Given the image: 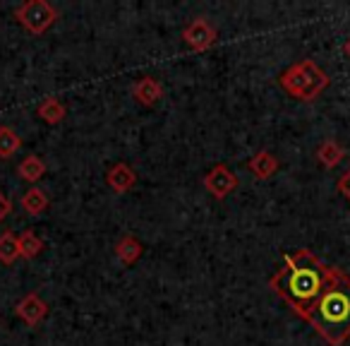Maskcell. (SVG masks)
<instances>
[{
    "label": "cell",
    "mask_w": 350,
    "mask_h": 346,
    "mask_svg": "<svg viewBox=\"0 0 350 346\" xmlns=\"http://www.w3.org/2000/svg\"><path fill=\"white\" fill-rule=\"evenodd\" d=\"M142 253H144V248L135 236H122L116 243V255L122 264H135L142 258Z\"/></svg>",
    "instance_id": "12"
},
{
    "label": "cell",
    "mask_w": 350,
    "mask_h": 346,
    "mask_svg": "<svg viewBox=\"0 0 350 346\" xmlns=\"http://www.w3.org/2000/svg\"><path fill=\"white\" fill-rule=\"evenodd\" d=\"M10 212H12V202H10V197L5 195V193L0 190V224L10 217Z\"/></svg>",
    "instance_id": "20"
},
{
    "label": "cell",
    "mask_w": 350,
    "mask_h": 346,
    "mask_svg": "<svg viewBox=\"0 0 350 346\" xmlns=\"http://www.w3.org/2000/svg\"><path fill=\"white\" fill-rule=\"evenodd\" d=\"M17 240H20V258H25V260H34L36 255H41V250H44V240L31 229H27Z\"/></svg>",
    "instance_id": "17"
},
{
    "label": "cell",
    "mask_w": 350,
    "mask_h": 346,
    "mask_svg": "<svg viewBox=\"0 0 350 346\" xmlns=\"http://www.w3.org/2000/svg\"><path fill=\"white\" fill-rule=\"evenodd\" d=\"M204 188L214 200H226L238 188V176L226 164H216L204 176Z\"/></svg>",
    "instance_id": "5"
},
{
    "label": "cell",
    "mask_w": 350,
    "mask_h": 346,
    "mask_svg": "<svg viewBox=\"0 0 350 346\" xmlns=\"http://www.w3.org/2000/svg\"><path fill=\"white\" fill-rule=\"evenodd\" d=\"M343 51H345V55H348V58H350V36H348V41H345Z\"/></svg>",
    "instance_id": "21"
},
{
    "label": "cell",
    "mask_w": 350,
    "mask_h": 346,
    "mask_svg": "<svg viewBox=\"0 0 350 346\" xmlns=\"http://www.w3.org/2000/svg\"><path fill=\"white\" fill-rule=\"evenodd\" d=\"M216 36H219L216 34V29L204 20V17H197V20H192L190 25L183 29V39H185V44L190 46L192 51H197V53L209 51L211 46L216 44Z\"/></svg>",
    "instance_id": "6"
},
{
    "label": "cell",
    "mask_w": 350,
    "mask_h": 346,
    "mask_svg": "<svg viewBox=\"0 0 350 346\" xmlns=\"http://www.w3.org/2000/svg\"><path fill=\"white\" fill-rule=\"evenodd\" d=\"M336 188H338V193H340V195H343L345 200L350 202V169L345 171L343 176L338 178V183H336Z\"/></svg>",
    "instance_id": "19"
},
{
    "label": "cell",
    "mask_w": 350,
    "mask_h": 346,
    "mask_svg": "<svg viewBox=\"0 0 350 346\" xmlns=\"http://www.w3.org/2000/svg\"><path fill=\"white\" fill-rule=\"evenodd\" d=\"M345 149L338 145L336 140H324L319 147H317V159L324 169H336V166L343 161Z\"/></svg>",
    "instance_id": "11"
},
{
    "label": "cell",
    "mask_w": 350,
    "mask_h": 346,
    "mask_svg": "<svg viewBox=\"0 0 350 346\" xmlns=\"http://www.w3.org/2000/svg\"><path fill=\"white\" fill-rule=\"evenodd\" d=\"M36 116H39L44 123H49V125H58V123L65 118V106L55 97H49V99H44V101L39 103V108H36Z\"/></svg>",
    "instance_id": "15"
},
{
    "label": "cell",
    "mask_w": 350,
    "mask_h": 346,
    "mask_svg": "<svg viewBox=\"0 0 350 346\" xmlns=\"http://www.w3.org/2000/svg\"><path fill=\"white\" fill-rule=\"evenodd\" d=\"M278 84L286 94H291L297 101H314L326 87H329V75L314 63V60L305 58L300 63L291 65L283 70Z\"/></svg>",
    "instance_id": "3"
},
{
    "label": "cell",
    "mask_w": 350,
    "mask_h": 346,
    "mask_svg": "<svg viewBox=\"0 0 350 346\" xmlns=\"http://www.w3.org/2000/svg\"><path fill=\"white\" fill-rule=\"evenodd\" d=\"M22 207L29 217H41L49 210V195H46L41 188H29V190L22 195Z\"/></svg>",
    "instance_id": "14"
},
{
    "label": "cell",
    "mask_w": 350,
    "mask_h": 346,
    "mask_svg": "<svg viewBox=\"0 0 350 346\" xmlns=\"http://www.w3.org/2000/svg\"><path fill=\"white\" fill-rule=\"evenodd\" d=\"M17 258H20V240L12 231H5L0 236V262L12 264Z\"/></svg>",
    "instance_id": "18"
},
{
    "label": "cell",
    "mask_w": 350,
    "mask_h": 346,
    "mask_svg": "<svg viewBox=\"0 0 350 346\" xmlns=\"http://www.w3.org/2000/svg\"><path fill=\"white\" fill-rule=\"evenodd\" d=\"M106 183H108V188H111L113 193H127V190H132V188H135L137 173H135V169H132L130 164H125V161H118V164H113L111 169H108Z\"/></svg>",
    "instance_id": "7"
},
{
    "label": "cell",
    "mask_w": 350,
    "mask_h": 346,
    "mask_svg": "<svg viewBox=\"0 0 350 346\" xmlns=\"http://www.w3.org/2000/svg\"><path fill=\"white\" fill-rule=\"evenodd\" d=\"M15 17L22 27H25L29 34H44L58 20V10H55L51 3L46 0H29V3H22L15 10Z\"/></svg>",
    "instance_id": "4"
},
{
    "label": "cell",
    "mask_w": 350,
    "mask_h": 346,
    "mask_svg": "<svg viewBox=\"0 0 350 346\" xmlns=\"http://www.w3.org/2000/svg\"><path fill=\"white\" fill-rule=\"evenodd\" d=\"M329 346H343L350 339V277L343 269H329V279L305 317Z\"/></svg>",
    "instance_id": "2"
},
{
    "label": "cell",
    "mask_w": 350,
    "mask_h": 346,
    "mask_svg": "<svg viewBox=\"0 0 350 346\" xmlns=\"http://www.w3.org/2000/svg\"><path fill=\"white\" fill-rule=\"evenodd\" d=\"M44 173H46V164L36 154H29L27 159H22L20 166H17V176H20L25 183L41 181V178H44Z\"/></svg>",
    "instance_id": "13"
},
{
    "label": "cell",
    "mask_w": 350,
    "mask_h": 346,
    "mask_svg": "<svg viewBox=\"0 0 350 346\" xmlns=\"http://www.w3.org/2000/svg\"><path fill=\"white\" fill-rule=\"evenodd\" d=\"M278 166H281V164H278V159L267 149L257 151V154L247 161V169L252 171V176L259 178V181H267V178H271L273 173L278 171Z\"/></svg>",
    "instance_id": "10"
},
{
    "label": "cell",
    "mask_w": 350,
    "mask_h": 346,
    "mask_svg": "<svg viewBox=\"0 0 350 346\" xmlns=\"http://www.w3.org/2000/svg\"><path fill=\"white\" fill-rule=\"evenodd\" d=\"M329 269L331 264L317 258L312 250H297L283 258V267L269 279V288H273L291 306V310L305 320L324 291Z\"/></svg>",
    "instance_id": "1"
},
{
    "label": "cell",
    "mask_w": 350,
    "mask_h": 346,
    "mask_svg": "<svg viewBox=\"0 0 350 346\" xmlns=\"http://www.w3.org/2000/svg\"><path fill=\"white\" fill-rule=\"evenodd\" d=\"M17 315H20L29 327H36L46 315H49V306H46V301H41L36 293H27V296L17 303Z\"/></svg>",
    "instance_id": "8"
},
{
    "label": "cell",
    "mask_w": 350,
    "mask_h": 346,
    "mask_svg": "<svg viewBox=\"0 0 350 346\" xmlns=\"http://www.w3.org/2000/svg\"><path fill=\"white\" fill-rule=\"evenodd\" d=\"M132 97H135V101H139L142 106L151 108V106H156V103L161 101V97H163V87H161L159 79L142 77V79H137V82L132 84Z\"/></svg>",
    "instance_id": "9"
},
{
    "label": "cell",
    "mask_w": 350,
    "mask_h": 346,
    "mask_svg": "<svg viewBox=\"0 0 350 346\" xmlns=\"http://www.w3.org/2000/svg\"><path fill=\"white\" fill-rule=\"evenodd\" d=\"M22 147V137L10 125H0V159H10Z\"/></svg>",
    "instance_id": "16"
}]
</instances>
